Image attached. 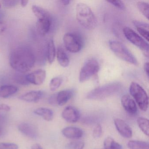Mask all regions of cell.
Returning a JSON list of instances; mask_svg holds the SVG:
<instances>
[{"mask_svg": "<svg viewBox=\"0 0 149 149\" xmlns=\"http://www.w3.org/2000/svg\"><path fill=\"white\" fill-rule=\"evenodd\" d=\"M31 149H43L40 145L38 143H36L33 145L31 147Z\"/></svg>", "mask_w": 149, "mask_h": 149, "instance_id": "40", "label": "cell"}, {"mask_svg": "<svg viewBox=\"0 0 149 149\" xmlns=\"http://www.w3.org/2000/svg\"><path fill=\"white\" fill-rule=\"evenodd\" d=\"M43 95V92L41 91H33L21 95L19 98L26 102H36L42 97Z\"/></svg>", "mask_w": 149, "mask_h": 149, "instance_id": "17", "label": "cell"}, {"mask_svg": "<svg viewBox=\"0 0 149 149\" xmlns=\"http://www.w3.org/2000/svg\"><path fill=\"white\" fill-rule=\"evenodd\" d=\"M36 56L29 47L21 46L17 47L10 53L9 63L15 70L26 73L34 66Z\"/></svg>", "mask_w": 149, "mask_h": 149, "instance_id": "1", "label": "cell"}, {"mask_svg": "<svg viewBox=\"0 0 149 149\" xmlns=\"http://www.w3.org/2000/svg\"><path fill=\"white\" fill-rule=\"evenodd\" d=\"M102 133V128L101 125H96L93 129V136L94 138H99Z\"/></svg>", "mask_w": 149, "mask_h": 149, "instance_id": "31", "label": "cell"}, {"mask_svg": "<svg viewBox=\"0 0 149 149\" xmlns=\"http://www.w3.org/2000/svg\"><path fill=\"white\" fill-rule=\"evenodd\" d=\"M137 6L141 13L147 19H149V6L147 2L144 1H139L137 3Z\"/></svg>", "mask_w": 149, "mask_h": 149, "instance_id": "28", "label": "cell"}, {"mask_svg": "<svg viewBox=\"0 0 149 149\" xmlns=\"http://www.w3.org/2000/svg\"><path fill=\"white\" fill-rule=\"evenodd\" d=\"M18 88L11 85H5L0 87V97L3 98H7L18 91Z\"/></svg>", "mask_w": 149, "mask_h": 149, "instance_id": "20", "label": "cell"}, {"mask_svg": "<svg viewBox=\"0 0 149 149\" xmlns=\"http://www.w3.org/2000/svg\"><path fill=\"white\" fill-rule=\"evenodd\" d=\"M121 84L118 82L111 83L94 89L86 96L87 99L102 100L116 94L121 89Z\"/></svg>", "mask_w": 149, "mask_h": 149, "instance_id": "3", "label": "cell"}, {"mask_svg": "<svg viewBox=\"0 0 149 149\" xmlns=\"http://www.w3.org/2000/svg\"><path fill=\"white\" fill-rule=\"evenodd\" d=\"M130 149H149L148 142L139 140H130L127 144Z\"/></svg>", "mask_w": 149, "mask_h": 149, "instance_id": "24", "label": "cell"}, {"mask_svg": "<svg viewBox=\"0 0 149 149\" xmlns=\"http://www.w3.org/2000/svg\"><path fill=\"white\" fill-rule=\"evenodd\" d=\"M32 11L38 20L42 19L51 16L50 13L44 8L34 5L32 7Z\"/></svg>", "mask_w": 149, "mask_h": 149, "instance_id": "22", "label": "cell"}, {"mask_svg": "<svg viewBox=\"0 0 149 149\" xmlns=\"http://www.w3.org/2000/svg\"><path fill=\"white\" fill-rule=\"evenodd\" d=\"M74 91L72 89L64 90L56 93V102L57 105H65L74 95Z\"/></svg>", "mask_w": 149, "mask_h": 149, "instance_id": "16", "label": "cell"}, {"mask_svg": "<svg viewBox=\"0 0 149 149\" xmlns=\"http://www.w3.org/2000/svg\"><path fill=\"white\" fill-rule=\"evenodd\" d=\"M36 115L41 116L47 121H51L54 118V112L50 109L46 108H39L34 111Z\"/></svg>", "mask_w": 149, "mask_h": 149, "instance_id": "21", "label": "cell"}, {"mask_svg": "<svg viewBox=\"0 0 149 149\" xmlns=\"http://www.w3.org/2000/svg\"><path fill=\"white\" fill-rule=\"evenodd\" d=\"M56 57L58 63L62 67L66 68L68 66L70 63L69 58L65 50L61 47L57 48Z\"/></svg>", "mask_w": 149, "mask_h": 149, "instance_id": "19", "label": "cell"}, {"mask_svg": "<svg viewBox=\"0 0 149 149\" xmlns=\"http://www.w3.org/2000/svg\"><path fill=\"white\" fill-rule=\"evenodd\" d=\"M56 55L55 46L53 40H50L48 42L47 47V56L48 61L50 64L53 63Z\"/></svg>", "mask_w": 149, "mask_h": 149, "instance_id": "23", "label": "cell"}, {"mask_svg": "<svg viewBox=\"0 0 149 149\" xmlns=\"http://www.w3.org/2000/svg\"><path fill=\"white\" fill-rule=\"evenodd\" d=\"M19 1L16 0H5L2 1L3 6L6 8H11L16 6Z\"/></svg>", "mask_w": 149, "mask_h": 149, "instance_id": "33", "label": "cell"}, {"mask_svg": "<svg viewBox=\"0 0 149 149\" xmlns=\"http://www.w3.org/2000/svg\"><path fill=\"white\" fill-rule=\"evenodd\" d=\"M63 41L66 49L71 52H79L82 47V40L81 36L74 33H68L63 37Z\"/></svg>", "mask_w": 149, "mask_h": 149, "instance_id": "8", "label": "cell"}, {"mask_svg": "<svg viewBox=\"0 0 149 149\" xmlns=\"http://www.w3.org/2000/svg\"><path fill=\"white\" fill-rule=\"evenodd\" d=\"M18 145L14 143H0V149H18Z\"/></svg>", "mask_w": 149, "mask_h": 149, "instance_id": "32", "label": "cell"}, {"mask_svg": "<svg viewBox=\"0 0 149 149\" xmlns=\"http://www.w3.org/2000/svg\"><path fill=\"white\" fill-rule=\"evenodd\" d=\"M138 125L139 129L146 136H149V122L147 118L143 117H139L137 120Z\"/></svg>", "mask_w": 149, "mask_h": 149, "instance_id": "26", "label": "cell"}, {"mask_svg": "<svg viewBox=\"0 0 149 149\" xmlns=\"http://www.w3.org/2000/svg\"><path fill=\"white\" fill-rule=\"evenodd\" d=\"M130 92L139 109L143 111H146L148 108L149 99L145 90L139 84L133 82L130 85Z\"/></svg>", "mask_w": 149, "mask_h": 149, "instance_id": "5", "label": "cell"}, {"mask_svg": "<svg viewBox=\"0 0 149 149\" xmlns=\"http://www.w3.org/2000/svg\"><path fill=\"white\" fill-rule=\"evenodd\" d=\"M121 104L124 109L131 115H135L137 111V107L135 101L129 95H124L121 98Z\"/></svg>", "mask_w": 149, "mask_h": 149, "instance_id": "12", "label": "cell"}, {"mask_svg": "<svg viewBox=\"0 0 149 149\" xmlns=\"http://www.w3.org/2000/svg\"><path fill=\"white\" fill-rule=\"evenodd\" d=\"M62 133L65 137L70 139H78L83 136V131L81 129L73 126L64 128L62 130Z\"/></svg>", "mask_w": 149, "mask_h": 149, "instance_id": "14", "label": "cell"}, {"mask_svg": "<svg viewBox=\"0 0 149 149\" xmlns=\"http://www.w3.org/2000/svg\"><path fill=\"white\" fill-rule=\"evenodd\" d=\"M80 116L78 110L73 106H67L62 113L63 118L70 123H76L79 120Z\"/></svg>", "mask_w": 149, "mask_h": 149, "instance_id": "11", "label": "cell"}, {"mask_svg": "<svg viewBox=\"0 0 149 149\" xmlns=\"http://www.w3.org/2000/svg\"><path fill=\"white\" fill-rule=\"evenodd\" d=\"M144 70L146 75L149 77V63L148 62L145 63L144 65Z\"/></svg>", "mask_w": 149, "mask_h": 149, "instance_id": "38", "label": "cell"}, {"mask_svg": "<svg viewBox=\"0 0 149 149\" xmlns=\"http://www.w3.org/2000/svg\"><path fill=\"white\" fill-rule=\"evenodd\" d=\"M61 3L63 4V5H64V6H67L68 5L70 2V1H68V0H63V1H61Z\"/></svg>", "mask_w": 149, "mask_h": 149, "instance_id": "42", "label": "cell"}, {"mask_svg": "<svg viewBox=\"0 0 149 149\" xmlns=\"http://www.w3.org/2000/svg\"><path fill=\"white\" fill-rule=\"evenodd\" d=\"M11 110V108L9 105L5 104H0V110L5 111H8Z\"/></svg>", "mask_w": 149, "mask_h": 149, "instance_id": "37", "label": "cell"}, {"mask_svg": "<svg viewBox=\"0 0 149 149\" xmlns=\"http://www.w3.org/2000/svg\"><path fill=\"white\" fill-rule=\"evenodd\" d=\"M114 124L119 134L125 138H130L132 135V130L126 122L120 118H116Z\"/></svg>", "mask_w": 149, "mask_h": 149, "instance_id": "10", "label": "cell"}, {"mask_svg": "<svg viewBox=\"0 0 149 149\" xmlns=\"http://www.w3.org/2000/svg\"><path fill=\"white\" fill-rule=\"evenodd\" d=\"M18 130L28 137L35 139L38 135L37 130L33 125L27 123H22L18 126Z\"/></svg>", "mask_w": 149, "mask_h": 149, "instance_id": "15", "label": "cell"}, {"mask_svg": "<svg viewBox=\"0 0 149 149\" xmlns=\"http://www.w3.org/2000/svg\"><path fill=\"white\" fill-rule=\"evenodd\" d=\"M46 75L47 74L45 70L39 69L26 74V79L29 84L36 85H40L45 81Z\"/></svg>", "mask_w": 149, "mask_h": 149, "instance_id": "9", "label": "cell"}, {"mask_svg": "<svg viewBox=\"0 0 149 149\" xmlns=\"http://www.w3.org/2000/svg\"><path fill=\"white\" fill-rule=\"evenodd\" d=\"M133 24L139 34L147 42L149 41V24L146 22L138 21H133Z\"/></svg>", "mask_w": 149, "mask_h": 149, "instance_id": "18", "label": "cell"}, {"mask_svg": "<svg viewBox=\"0 0 149 149\" xmlns=\"http://www.w3.org/2000/svg\"><path fill=\"white\" fill-rule=\"evenodd\" d=\"M100 69L99 63L94 58L88 60L81 69L79 75V81L83 83L97 74Z\"/></svg>", "mask_w": 149, "mask_h": 149, "instance_id": "7", "label": "cell"}, {"mask_svg": "<svg viewBox=\"0 0 149 149\" xmlns=\"http://www.w3.org/2000/svg\"><path fill=\"white\" fill-rule=\"evenodd\" d=\"M125 38L133 45L141 49L146 56H149V44L148 42L130 28L125 27L123 29Z\"/></svg>", "mask_w": 149, "mask_h": 149, "instance_id": "6", "label": "cell"}, {"mask_svg": "<svg viewBox=\"0 0 149 149\" xmlns=\"http://www.w3.org/2000/svg\"><path fill=\"white\" fill-rule=\"evenodd\" d=\"M62 82V79L60 77H55L52 78L49 83V87L50 90L55 91L59 88Z\"/></svg>", "mask_w": 149, "mask_h": 149, "instance_id": "29", "label": "cell"}, {"mask_svg": "<svg viewBox=\"0 0 149 149\" xmlns=\"http://www.w3.org/2000/svg\"><path fill=\"white\" fill-rule=\"evenodd\" d=\"M5 16V13L2 10H0V22L2 21Z\"/></svg>", "mask_w": 149, "mask_h": 149, "instance_id": "43", "label": "cell"}, {"mask_svg": "<svg viewBox=\"0 0 149 149\" xmlns=\"http://www.w3.org/2000/svg\"><path fill=\"white\" fill-rule=\"evenodd\" d=\"M109 46L111 51L121 60L134 65H137V61L127 47L122 42L116 40L109 42Z\"/></svg>", "mask_w": 149, "mask_h": 149, "instance_id": "4", "label": "cell"}, {"mask_svg": "<svg viewBox=\"0 0 149 149\" xmlns=\"http://www.w3.org/2000/svg\"><path fill=\"white\" fill-rule=\"evenodd\" d=\"M48 102L49 104L51 105H57V102H56V93L53 94L52 95L50 96V97L49 98Z\"/></svg>", "mask_w": 149, "mask_h": 149, "instance_id": "35", "label": "cell"}, {"mask_svg": "<svg viewBox=\"0 0 149 149\" xmlns=\"http://www.w3.org/2000/svg\"><path fill=\"white\" fill-rule=\"evenodd\" d=\"M113 5L114 6L116 7L117 8H119L121 10H124L125 9V6L123 1H107Z\"/></svg>", "mask_w": 149, "mask_h": 149, "instance_id": "34", "label": "cell"}, {"mask_svg": "<svg viewBox=\"0 0 149 149\" xmlns=\"http://www.w3.org/2000/svg\"><path fill=\"white\" fill-rule=\"evenodd\" d=\"M1 3L0 2V9H1Z\"/></svg>", "mask_w": 149, "mask_h": 149, "instance_id": "45", "label": "cell"}, {"mask_svg": "<svg viewBox=\"0 0 149 149\" xmlns=\"http://www.w3.org/2000/svg\"><path fill=\"white\" fill-rule=\"evenodd\" d=\"M20 2L21 6L22 7H25L27 5L29 1H26V0H22V1H21Z\"/></svg>", "mask_w": 149, "mask_h": 149, "instance_id": "41", "label": "cell"}, {"mask_svg": "<svg viewBox=\"0 0 149 149\" xmlns=\"http://www.w3.org/2000/svg\"><path fill=\"white\" fill-rule=\"evenodd\" d=\"M3 134H4V130L2 127L0 126V137H1L3 136Z\"/></svg>", "mask_w": 149, "mask_h": 149, "instance_id": "44", "label": "cell"}, {"mask_svg": "<svg viewBox=\"0 0 149 149\" xmlns=\"http://www.w3.org/2000/svg\"><path fill=\"white\" fill-rule=\"evenodd\" d=\"M76 18L78 23L86 29H94L97 24L95 15L89 6L84 3H78L76 6Z\"/></svg>", "mask_w": 149, "mask_h": 149, "instance_id": "2", "label": "cell"}, {"mask_svg": "<svg viewBox=\"0 0 149 149\" xmlns=\"http://www.w3.org/2000/svg\"><path fill=\"white\" fill-rule=\"evenodd\" d=\"M52 23V16L38 20L36 23V29L39 33L42 36L47 35L49 32Z\"/></svg>", "mask_w": 149, "mask_h": 149, "instance_id": "13", "label": "cell"}, {"mask_svg": "<svg viewBox=\"0 0 149 149\" xmlns=\"http://www.w3.org/2000/svg\"><path fill=\"white\" fill-rule=\"evenodd\" d=\"M6 122V117L2 113H0V124H3Z\"/></svg>", "mask_w": 149, "mask_h": 149, "instance_id": "39", "label": "cell"}, {"mask_svg": "<svg viewBox=\"0 0 149 149\" xmlns=\"http://www.w3.org/2000/svg\"><path fill=\"white\" fill-rule=\"evenodd\" d=\"M7 28V24L5 22H0V35L6 32Z\"/></svg>", "mask_w": 149, "mask_h": 149, "instance_id": "36", "label": "cell"}, {"mask_svg": "<svg viewBox=\"0 0 149 149\" xmlns=\"http://www.w3.org/2000/svg\"><path fill=\"white\" fill-rule=\"evenodd\" d=\"M14 80L15 82L20 85L26 86L29 84L26 79V74L25 73L17 72L14 76Z\"/></svg>", "mask_w": 149, "mask_h": 149, "instance_id": "27", "label": "cell"}, {"mask_svg": "<svg viewBox=\"0 0 149 149\" xmlns=\"http://www.w3.org/2000/svg\"><path fill=\"white\" fill-rule=\"evenodd\" d=\"M84 147V143L83 141L71 142L68 145V149H83Z\"/></svg>", "mask_w": 149, "mask_h": 149, "instance_id": "30", "label": "cell"}, {"mask_svg": "<svg viewBox=\"0 0 149 149\" xmlns=\"http://www.w3.org/2000/svg\"><path fill=\"white\" fill-rule=\"evenodd\" d=\"M104 149H123V146L113 138L108 137L104 142Z\"/></svg>", "mask_w": 149, "mask_h": 149, "instance_id": "25", "label": "cell"}]
</instances>
